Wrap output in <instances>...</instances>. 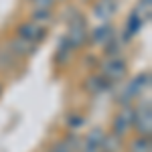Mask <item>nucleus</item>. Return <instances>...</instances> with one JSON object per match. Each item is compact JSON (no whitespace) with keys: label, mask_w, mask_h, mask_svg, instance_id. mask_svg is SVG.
<instances>
[{"label":"nucleus","mask_w":152,"mask_h":152,"mask_svg":"<svg viewBox=\"0 0 152 152\" xmlns=\"http://www.w3.org/2000/svg\"><path fill=\"white\" fill-rule=\"evenodd\" d=\"M55 2H59V0H55Z\"/></svg>","instance_id":"obj_23"},{"label":"nucleus","mask_w":152,"mask_h":152,"mask_svg":"<svg viewBox=\"0 0 152 152\" xmlns=\"http://www.w3.org/2000/svg\"><path fill=\"white\" fill-rule=\"evenodd\" d=\"M14 33H16L18 39H23V41H26V43L39 47V45L45 41V37H47V28H45V26H39V24H35V23H31V20H23V23L16 24Z\"/></svg>","instance_id":"obj_5"},{"label":"nucleus","mask_w":152,"mask_h":152,"mask_svg":"<svg viewBox=\"0 0 152 152\" xmlns=\"http://www.w3.org/2000/svg\"><path fill=\"white\" fill-rule=\"evenodd\" d=\"M73 55H75V51L69 47V43L65 41V37L59 41V47L55 51V55H53V61L57 63V65H67L73 61Z\"/></svg>","instance_id":"obj_12"},{"label":"nucleus","mask_w":152,"mask_h":152,"mask_svg":"<svg viewBox=\"0 0 152 152\" xmlns=\"http://www.w3.org/2000/svg\"><path fill=\"white\" fill-rule=\"evenodd\" d=\"M99 73L110 83L124 81L128 77V63L124 61V57H107L99 63Z\"/></svg>","instance_id":"obj_3"},{"label":"nucleus","mask_w":152,"mask_h":152,"mask_svg":"<svg viewBox=\"0 0 152 152\" xmlns=\"http://www.w3.org/2000/svg\"><path fill=\"white\" fill-rule=\"evenodd\" d=\"M104 49V53H105V57H120V51H122V45L118 43V41H110Z\"/></svg>","instance_id":"obj_19"},{"label":"nucleus","mask_w":152,"mask_h":152,"mask_svg":"<svg viewBox=\"0 0 152 152\" xmlns=\"http://www.w3.org/2000/svg\"><path fill=\"white\" fill-rule=\"evenodd\" d=\"M2 91H4V85H2V81H0V95H2Z\"/></svg>","instance_id":"obj_22"},{"label":"nucleus","mask_w":152,"mask_h":152,"mask_svg":"<svg viewBox=\"0 0 152 152\" xmlns=\"http://www.w3.org/2000/svg\"><path fill=\"white\" fill-rule=\"evenodd\" d=\"M49 152H73V150L65 144V140H57V142H53V144H51Z\"/></svg>","instance_id":"obj_21"},{"label":"nucleus","mask_w":152,"mask_h":152,"mask_svg":"<svg viewBox=\"0 0 152 152\" xmlns=\"http://www.w3.org/2000/svg\"><path fill=\"white\" fill-rule=\"evenodd\" d=\"M112 85H114V83H110L102 73H91V75L85 79V89H87V94H91V95L105 94V91L112 89Z\"/></svg>","instance_id":"obj_11"},{"label":"nucleus","mask_w":152,"mask_h":152,"mask_svg":"<svg viewBox=\"0 0 152 152\" xmlns=\"http://www.w3.org/2000/svg\"><path fill=\"white\" fill-rule=\"evenodd\" d=\"M134 118H136V107L134 105H122L116 112V116L112 118V132L110 134L126 140L134 128Z\"/></svg>","instance_id":"obj_2"},{"label":"nucleus","mask_w":152,"mask_h":152,"mask_svg":"<svg viewBox=\"0 0 152 152\" xmlns=\"http://www.w3.org/2000/svg\"><path fill=\"white\" fill-rule=\"evenodd\" d=\"M65 126L71 130V132H77V130H81L83 126H85V116H81V114H69L67 116V120H65Z\"/></svg>","instance_id":"obj_18"},{"label":"nucleus","mask_w":152,"mask_h":152,"mask_svg":"<svg viewBox=\"0 0 152 152\" xmlns=\"http://www.w3.org/2000/svg\"><path fill=\"white\" fill-rule=\"evenodd\" d=\"M116 37V28L110 23H102L99 26H95L89 31L87 37V45H94V47H105L110 41H114Z\"/></svg>","instance_id":"obj_7"},{"label":"nucleus","mask_w":152,"mask_h":152,"mask_svg":"<svg viewBox=\"0 0 152 152\" xmlns=\"http://www.w3.org/2000/svg\"><path fill=\"white\" fill-rule=\"evenodd\" d=\"M105 132L104 128H91L87 134H85V138H83V146H91V148H99L102 146V142H104V138H105Z\"/></svg>","instance_id":"obj_14"},{"label":"nucleus","mask_w":152,"mask_h":152,"mask_svg":"<svg viewBox=\"0 0 152 152\" xmlns=\"http://www.w3.org/2000/svg\"><path fill=\"white\" fill-rule=\"evenodd\" d=\"M55 4H57L55 0H31V6L35 10H53Z\"/></svg>","instance_id":"obj_20"},{"label":"nucleus","mask_w":152,"mask_h":152,"mask_svg":"<svg viewBox=\"0 0 152 152\" xmlns=\"http://www.w3.org/2000/svg\"><path fill=\"white\" fill-rule=\"evenodd\" d=\"M28 20L35 23V24H39V26H49V24L55 20V12L53 10H35V8H33Z\"/></svg>","instance_id":"obj_16"},{"label":"nucleus","mask_w":152,"mask_h":152,"mask_svg":"<svg viewBox=\"0 0 152 152\" xmlns=\"http://www.w3.org/2000/svg\"><path fill=\"white\" fill-rule=\"evenodd\" d=\"M16 61H18V59H16V57H12V55H10V53H8V51H6L4 47H0V73L14 69Z\"/></svg>","instance_id":"obj_17"},{"label":"nucleus","mask_w":152,"mask_h":152,"mask_svg":"<svg viewBox=\"0 0 152 152\" xmlns=\"http://www.w3.org/2000/svg\"><path fill=\"white\" fill-rule=\"evenodd\" d=\"M124 146H126V142L122 140V138H118V136H114V134H105V138H104V142H102V146H99V150L102 152H122Z\"/></svg>","instance_id":"obj_15"},{"label":"nucleus","mask_w":152,"mask_h":152,"mask_svg":"<svg viewBox=\"0 0 152 152\" xmlns=\"http://www.w3.org/2000/svg\"><path fill=\"white\" fill-rule=\"evenodd\" d=\"M148 16L150 14H142V6H138V8H134V10L130 12L128 20H126V26H124V33H122V43L130 41L132 37L136 35L142 26H144V23L148 20Z\"/></svg>","instance_id":"obj_8"},{"label":"nucleus","mask_w":152,"mask_h":152,"mask_svg":"<svg viewBox=\"0 0 152 152\" xmlns=\"http://www.w3.org/2000/svg\"><path fill=\"white\" fill-rule=\"evenodd\" d=\"M134 132L136 136H150L152 132V110H150V99L142 102L136 107V118H134Z\"/></svg>","instance_id":"obj_6"},{"label":"nucleus","mask_w":152,"mask_h":152,"mask_svg":"<svg viewBox=\"0 0 152 152\" xmlns=\"http://www.w3.org/2000/svg\"><path fill=\"white\" fill-rule=\"evenodd\" d=\"M2 47L6 49L12 57H16V59H28V57H31V55L37 51L35 45L26 43V41L18 39V37H10V39H6Z\"/></svg>","instance_id":"obj_9"},{"label":"nucleus","mask_w":152,"mask_h":152,"mask_svg":"<svg viewBox=\"0 0 152 152\" xmlns=\"http://www.w3.org/2000/svg\"><path fill=\"white\" fill-rule=\"evenodd\" d=\"M87 37H89V28H87V23H85V18H83V16H79L77 20L69 23L67 35H65V41L69 43V47L73 49L75 53L87 45Z\"/></svg>","instance_id":"obj_4"},{"label":"nucleus","mask_w":152,"mask_h":152,"mask_svg":"<svg viewBox=\"0 0 152 152\" xmlns=\"http://www.w3.org/2000/svg\"><path fill=\"white\" fill-rule=\"evenodd\" d=\"M118 12V0H95L91 6V14L99 23H110Z\"/></svg>","instance_id":"obj_10"},{"label":"nucleus","mask_w":152,"mask_h":152,"mask_svg":"<svg viewBox=\"0 0 152 152\" xmlns=\"http://www.w3.org/2000/svg\"><path fill=\"white\" fill-rule=\"evenodd\" d=\"M148 87H150V73L146 71V73H138L136 77H132L126 85H124V89L116 94V99L120 107L122 105H134V99H138L142 97L144 91H148Z\"/></svg>","instance_id":"obj_1"},{"label":"nucleus","mask_w":152,"mask_h":152,"mask_svg":"<svg viewBox=\"0 0 152 152\" xmlns=\"http://www.w3.org/2000/svg\"><path fill=\"white\" fill-rule=\"evenodd\" d=\"M128 152H152V142L150 136H134L128 144L124 146Z\"/></svg>","instance_id":"obj_13"}]
</instances>
